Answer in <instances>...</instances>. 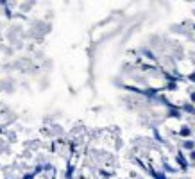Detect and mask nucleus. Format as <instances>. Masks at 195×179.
Listing matches in <instances>:
<instances>
[{
    "instance_id": "obj_1",
    "label": "nucleus",
    "mask_w": 195,
    "mask_h": 179,
    "mask_svg": "<svg viewBox=\"0 0 195 179\" xmlns=\"http://www.w3.org/2000/svg\"><path fill=\"white\" fill-rule=\"evenodd\" d=\"M181 134H183V136H188V134H190V129H188V127H183V129H181Z\"/></svg>"
},
{
    "instance_id": "obj_2",
    "label": "nucleus",
    "mask_w": 195,
    "mask_h": 179,
    "mask_svg": "<svg viewBox=\"0 0 195 179\" xmlns=\"http://www.w3.org/2000/svg\"><path fill=\"white\" fill-rule=\"evenodd\" d=\"M184 147H186V149H193V143H191V142H186V145H184Z\"/></svg>"
},
{
    "instance_id": "obj_3",
    "label": "nucleus",
    "mask_w": 195,
    "mask_h": 179,
    "mask_svg": "<svg viewBox=\"0 0 195 179\" xmlns=\"http://www.w3.org/2000/svg\"><path fill=\"white\" fill-rule=\"evenodd\" d=\"M190 79H191V81H195V74H191V75H190Z\"/></svg>"
}]
</instances>
